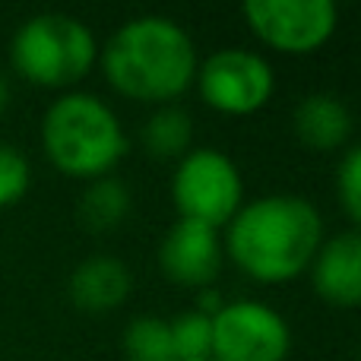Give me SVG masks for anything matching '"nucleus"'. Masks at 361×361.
<instances>
[{
  "label": "nucleus",
  "mask_w": 361,
  "mask_h": 361,
  "mask_svg": "<svg viewBox=\"0 0 361 361\" xmlns=\"http://www.w3.org/2000/svg\"><path fill=\"white\" fill-rule=\"evenodd\" d=\"M324 244V219L317 206L298 193H269L244 203L225 225V254L241 273L263 286L282 282L311 269Z\"/></svg>",
  "instance_id": "f257e3e1"
},
{
  "label": "nucleus",
  "mask_w": 361,
  "mask_h": 361,
  "mask_svg": "<svg viewBox=\"0 0 361 361\" xmlns=\"http://www.w3.org/2000/svg\"><path fill=\"white\" fill-rule=\"evenodd\" d=\"M108 86L124 99L169 105L197 80V44L169 16H133L99 51Z\"/></svg>",
  "instance_id": "f03ea898"
},
{
  "label": "nucleus",
  "mask_w": 361,
  "mask_h": 361,
  "mask_svg": "<svg viewBox=\"0 0 361 361\" xmlns=\"http://www.w3.org/2000/svg\"><path fill=\"white\" fill-rule=\"evenodd\" d=\"M42 146L57 171L70 178H105L127 156V133L108 102L67 92L44 111Z\"/></svg>",
  "instance_id": "7ed1b4c3"
},
{
  "label": "nucleus",
  "mask_w": 361,
  "mask_h": 361,
  "mask_svg": "<svg viewBox=\"0 0 361 361\" xmlns=\"http://www.w3.org/2000/svg\"><path fill=\"white\" fill-rule=\"evenodd\" d=\"M10 61L23 80L44 89L76 86L99 61L95 35L67 13H38L25 19L10 42Z\"/></svg>",
  "instance_id": "20e7f679"
},
{
  "label": "nucleus",
  "mask_w": 361,
  "mask_h": 361,
  "mask_svg": "<svg viewBox=\"0 0 361 361\" xmlns=\"http://www.w3.org/2000/svg\"><path fill=\"white\" fill-rule=\"evenodd\" d=\"M171 200L180 219L222 228L244 206V180L238 165L219 149H190L178 159L171 178Z\"/></svg>",
  "instance_id": "39448f33"
},
{
  "label": "nucleus",
  "mask_w": 361,
  "mask_h": 361,
  "mask_svg": "<svg viewBox=\"0 0 361 361\" xmlns=\"http://www.w3.org/2000/svg\"><path fill=\"white\" fill-rule=\"evenodd\" d=\"M197 89L209 108L231 118L254 114L273 99V63L247 48H219L197 67Z\"/></svg>",
  "instance_id": "423d86ee"
},
{
  "label": "nucleus",
  "mask_w": 361,
  "mask_h": 361,
  "mask_svg": "<svg viewBox=\"0 0 361 361\" xmlns=\"http://www.w3.org/2000/svg\"><path fill=\"white\" fill-rule=\"evenodd\" d=\"M288 349L286 317L263 301H225L212 314V361H286Z\"/></svg>",
  "instance_id": "0eeeda50"
},
{
  "label": "nucleus",
  "mask_w": 361,
  "mask_h": 361,
  "mask_svg": "<svg viewBox=\"0 0 361 361\" xmlns=\"http://www.w3.org/2000/svg\"><path fill=\"white\" fill-rule=\"evenodd\" d=\"M241 13L250 32L282 54H314L339 25L333 0H247Z\"/></svg>",
  "instance_id": "6e6552de"
},
{
  "label": "nucleus",
  "mask_w": 361,
  "mask_h": 361,
  "mask_svg": "<svg viewBox=\"0 0 361 361\" xmlns=\"http://www.w3.org/2000/svg\"><path fill=\"white\" fill-rule=\"evenodd\" d=\"M222 263L225 247L219 231L209 225L190 222V219H178L159 244V267L180 288L200 292V288L216 286Z\"/></svg>",
  "instance_id": "1a4fd4ad"
},
{
  "label": "nucleus",
  "mask_w": 361,
  "mask_h": 361,
  "mask_svg": "<svg viewBox=\"0 0 361 361\" xmlns=\"http://www.w3.org/2000/svg\"><path fill=\"white\" fill-rule=\"evenodd\" d=\"M311 286L326 305H361V231H343L320 244L311 260Z\"/></svg>",
  "instance_id": "9d476101"
},
{
  "label": "nucleus",
  "mask_w": 361,
  "mask_h": 361,
  "mask_svg": "<svg viewBox=\"0 0 361 361\" xmlns=\"http://www.w3.org/2000/svg\"><path fill=\"white\" fill-rule=\"evenodd\" d=\"M133 276L118 257H89L70 273L67 292L80 311L108 314L130 298Z\"/></svg>",
  "instance_id": "9b49d317"
},
{
  "label": "nucleus",
  "mask_w": 361,
  "mask_h": 361,
  "mask_svg": "<svg viewBox=\"0 0 361 361\" xmlns=\"http://www.w3.org/2000/svg\"><path fill=\"white\" fill-rule=\"evenodd\" d=\"M295 137L314 152H333L352 137V111L339 95L311 92L295 105L292 111Z\"/></svg>",
  "instance_id": "f8f14e48"
},
{
  "label": "nucleus",
  "mask_w": 361,
  "mask_h": 361,
  "mask_svg": "<svg viewBox=\"0 0 361 361\" xmlns=\"http://www.w3.org/2000/svg\"><path fill=\"white\" fill-rule=\"evenodd\" d=\"M130 190L124 180L105 175L89 180V187L80 197V222L86 225V231H114L127 216H130Z\"/></svg>",
  "instance_id": "ddd939ff"
},
{
  "label": "nucleus",
  "mask_w": 361,
  "mask_h": 361,
  "mask_svg": "<svg viewBox=\"0 0 361 361\" xmlns=\"http://www.w3.org/2000/svg\"><path fill=\"white\" fill-rule=\"evenodd\" d=\"M190 140L193 118L178 105H159L143 124V146L152 159H184Z\"/></svg>",
  "instance_id": "4468645a"
},
{
  "label": "nucleus",
  "mask_w": 361,
  "mask_h": 361,
  "mask_svg": "<svg viewBox=\"0 0 361 361\" xmlns=\"http://www.w3.org/2000/svg\"><path fill=\"white\" fill-rule=\"evenodd\" d=\"M124 358L127 361H178L171 345V326L162 317H133L124 330Z\"/></svg>",
  "instance_id": "2eb2a0df"
},
{
  "label": "nucleus",
  "mask_w": 361,
  "mask_h": 361,
  "mask_svg": "<svg viewBox=\"0 0 361 361\" xmlns=\"http://www.w3.org/2000/svg\"><path fill=\"white\" fill-rule=\"evenodd\" d=\"M169 326L178 361L212 358V317H206L200 311H184L175 320H169Z\"/></svg>",
  "instance_id": "dca6fc26"
},
{
  "label": "nucleus",
  "mask_w": 361,
  "mask_h": 361,
  "mask_svg": "<svg viewBox=\"0 0 361 361\" xmlns=\"http://www.w3.org/2000/svg\"><path fill=\"white\" fill-rule=\"evenodd\" d=\"M32 184L29 159L10 143H0V209L19 203Z\"/></svg>",
  "instance_id": "f3484780"
},
{
  "label": "nucleus",
  "mask_w": 361,
  "mask_h": 361,
  "mask_svg": "<svg viewBox=\"0 0 361 361\" xmlns=\"http://www.w3.org/2000/svg\"><path fill=\"white\" fill-rule=\"evenodd\" d=\"M336 197H339V206L345 209V216H349L361 231V143L352 146L343 156V162H339Z\"/></svg>",
  "instance_id": "a211bd4d"
},
{
  "label": "nucleus",
  "mask_w": 361,
  "mask_h": 361,
  "mask_svg": "<svg viewBox=\"0 0 361 361\" xmlns=\"http://www.w3.org/2000/svg\"><path fill=\"white\" fill-rule=\"evenodd\" d=\"M6 105H10V82H6V76L0 73V114L6 111Z\"/></svg>",
  "instance_id": "6ab92c4d"
},
{
  "label": "nucleus",
  "mask_w": 361,
  "mask_h": 361,
  "mask_svg": "<svg viewBox=\"0 0 361 361\" xmlns=\"http://www.w3.org/2000/svg\"><path fill=\"white\" fill-rule=\"evenodd\" d=\"M206 361H212V358H206Z\"/></svg>",
  "instance_id": "aec40b11"
}]
</instances>
